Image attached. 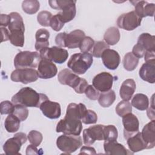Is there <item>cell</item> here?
<instances>
[{
  "label": "cell",
  "mask_w": 155,
  "mask_h": 155,
  "mask_svg": "<svg viewBox=\"0 0 155 155\" xmlns=\"http://www.w3.org/2000/svg\"><path fill=\"white\" fill-rule=\"evenodd\" d=\"M122 124L124 125V136L125 139H128L139 131V120L131 113L122 117Z\"/></svg>",
  "instance_id": "13"
},
{
  "label": "cell",
  "mask_w": 155,
  "mask_h": 155,
  "mask_svg": "<svg viewBox=\"0 0 155 155\" xmlns=\"http://www.w3.org/2000/svg\"><path fill=\"white\" fill-rule=\"evenodd\" d=\"M48 97L43 93H39L30 87L21 88L12 97V102L14 105H21L26 107L39 108L41 104Z\"/></svg>",
  "instance_id": "2"
},
{
  "label": "cell",
  "mask_w": 155,
  "mask_h": 155,
  "mask_svg": "<svg viewBox=\"0 0 155 155\" xmlns=\"http://www.w3.org/2000/svg\"><path fill=\"white\" fill-rule=\"evenodd\" d=\"M40 7V4L36 0H25L22 3V8L23 11L28 14L33 15L36 13Z\"/></svg>",
  "instance_id": "34"
},
{
  "label": "cell",
  "mask_w": 155,
  "mask_h": 155,
  "mask_svg": "<svg viewBox=\"0 0 155 155\" xmlns=\"http://www.w3.org/2000/svg\"><path fill=\"white\" fill-rule=\"evenodd\" d=\"M104 125L97 124L90 127L83 131V140L85 145L89 146L96 140H104Z\"/></svg>",
  "instance_id": "12"
},
{
  "label": "cell",
  "mask_w": 155,
  "mask_h": 155,
  "mask_svg": "<svg viewBox=\"0 0 155 155\" xmlns=\"http://www.w3.org/2000/svg\"><path fill=\"white\" fill-rule=\"evenodd\" d=\"M154 94L152 96V98H151V104L150 106L149 107L147 108V116L148 117V118L150 119H151V120H154L155 118V114H154Z\"/></svg>",
  "instance_id": "47"
},
{
  "label": "cell",
  "mask_w": 155,
  "mask_h": 155,
  "mask_svg": "<svg viewBox=\"0 0 155 155\" xmlns=\"http://www.w3.org/2000/svg\"><path fill=\"white\" fill-rule=\"evenodd\" d=\"M110 48V45H108L105 42L100 41L94 42V46L92 48V56L95 58H100L103 53V51Z\"/></svg>",
  "instance_id": "37"
},
{
  "label": "cell",
  "mask_w": 155,
  "mask_h": 155,
  "mask_svg": "<svg viewBox=\"0 0 155 155\" xmlns=\"http://www.w3.org/2000/svg\"><path fill=\"white\" fill-rule=\"evenodd\" d=\"M141 134L143 139L147 144V149H151L155 146V121H150L143 128Z\"/></svg>",
  "instance_id": "21"
},
{
  "label": "cell",
  "mask_w": 155,
  "mask_h": 155,
  "mask_svg": "<svg viewBox=\"0 0 155 155\" xmlns=\"http://www.w3.org/2000/svg\"><path fill=\"white\" fill-rule=\"evenodd\" d=\"M1 33H2L1 42L7 41L9 40V35H10L9 30L4 27H1Z\"/></svg>",
  "instance_id": "52"
},
{
  "label": "cell",
  "mask_w": 155,
  "mask_h": 155,
  "mask_svg": "<svg viewBox=\"0 0 155 155\" xmlns=\"http://www.w3.org/2000/svg\"><path fill=\"white\" fill-rule=\"evenodd\" d=\"M64 25V23L60 19L57 14L53 16L50 22V26L53 30L56 31H59L62 28Z\"/></svg>",
  "instance_id": "44"
},
{
  "label": "cell",
  "mask_w": 155,
  "mask_h": 155,
  "mask_svg": "<svg viewBox=\"0 0 155 155\" xmlns=\"http://www.w3.org/2000/svg\"><path fill=\"white\" fill-rule=\"evenodd\" d=\"M131 104L136 109L144 111L148 107L149 100L147 95L142 93H137L133 96Z\"/></svg>",
  "instance_id": "28"
},
{
  "label": "cell",
  "mask_w": 155,
  "mask_h": 155,
  "mask_svg": "<svg viewBox=\"0 0 155 155\" xmlns=\"http://www.w3.org/2000/svg\"><path fill=\"white\" fill-rule=\"evenodd\" d=\"M104 149L105 154H114V155H127L128 154H133V153L128 152L124 146L117 142L113 141H105L104 143Z\"/></svg>",
  "instance_id": "22"
},
{
  "label": "cell",
  "mask_w": 155,
  "mask_h": 155,
  "mask_svg": "<svg viewBox=\"0 0 155 155\" xmlns=\"http://www.w3.org/2000/svg\"><path fill=\"white\" fill-rule=\"evenodd\" d=\"M86 96L90 100H97L99 96V91L96 90L92 85H88L85 90Z\"/></svg>",
  "instance_id": "45"
},
{
  "label": "cell",
  "mask_w": 155,
  "mask_h": 155,
  "mask_svg": "<svg viewBox=\"0 0 155 155\" xmlns=\"http://www.w3.org/2000/svg\"><path fill=\"white\" fill-rule=\"evenodd\" d=\"M37 147L33 145H29L26 148V154H39L40 153L39 152L38 150L36 148Z\"/></svg>",
  "instance_id": "51"
},
{
  "label": "cell",
  "mask_w": 155,
  "mask_h": 155,
  "mask_svg": "<svg viewBox=\"0 0 155 155\" xmlns=\"http://www.w3.org/2000/svg\"><path fill=\"white\" fill-rule=\"evenodd\" d=\"M98 102L100 105L104 108L109 107L114 102L116 99V94L114 90H110L107 91L101 92L98 97Z\"/></svg>",
  "instance_id": "30"
},
{
  "label": "cell",
  "mask_w": 155,
  "mask_h": 155,
  "mask_svg": "<svg viewBox=\"0 0 155 155\" xmlns=\"http://www.w3.org/2000/svg\"><path fill=\"white\" fill-rule=\"evenodd\" d=\"M9 40L12 45L22 47L24 44V30H15L10 31Z\"/></svg>",
  "instance_id": "32"
},
{
  "label": "cell",
  "mask_w": 155,
  "mask_h": 155,
  "mask_svg": "<svg viewBox=\"0 0 155 155\" xmlns=\"http://www.w3.org/2000/svg\"><path fill=\"white\" fill-rule=\"evenodd\" d=\"M139 63V59L131 52L126 53L123 58V65L124 68L129 71H133Z\"/></svg>",
  "instance_id": "33"
},
{
  "label": "cell",
  "mask_w": 155,
  "mask_h": 155,
  "mask_svg": "<svg viewBox=\"0 0 155 155\" xmlns=\"http://www.w3.org/2000/svg\"><path fill=\"white\" fill-rule=\"evenodd\" d=\"M104 134L105 141L116 140L118 136V132L116 127L113 125H104Z\"/></svg>",
  "instance_id": "35"
},
{
  "label": "cell",
  "mask_w": 155,
  "mask_h": 155,
  "mask_svg": "<svg viewBox=\"0 0 155 155\" xmlns=\"http://www.w3.org/2000/svg\"><path fill=\"white\" fill-rule=\"evenodd\" d=\"M15 105L9 101H5L1 102L0 111L1 114H12L14 110Z\"/></svg>",
  "instance_id": "43"
},
{
  "label": "cell",
  "mask_w": 155,
  "mask_h": 155,
  "mask_svg": "<svg viewBox=\"0 0 155 155\" xmlns=\"http://www.w3.org/2000/svg\"><path fill=\"white\" fill-rule=\"evenodd\" d=\"M141 21L142 18H139L134 11H131L119 16L117 19V25L120 28L131 31L140 26Z\"/></svg>",
  "instance_id": "10"
},
{
  "label": "cell",
  "mask_w": 155,
  "mask_h": 155,
  "mask_svg": "<svg viewBox=\"0 0 155 155\" xmlns=\"http://www.w3.org/2000/svg\"><path fill=\"white\" fill-rule=\"evenodd\" d=\"M50 37L49 31L45 28L39 29L35 35L36 43L35 49L37 51H40L42 48L48 47L49 45L48 39Z\"/></svg>",
  "instance_id": "25"
},
{
  "label": "cell",
  "mask_w": 155,
  "mask_h": 155,
  "mask_svg": "<svg viewBox=\"0 0 155 155\" xmlns=\"http://www.w3.org/2000/svg\"><path fill=\"white\" fill-rule=\"evenodd\" d=\"M28 137L25 133L19 132L6 140L3 145V150L6 154H19L21 146L25 143Z\"/></svg>",
  "instance_id": "11"
},
{
  "label": "cell",
  "mask_w": 155,
  "mask_h": 155,
  "mask_svg": "<svg viewBox=\"0 0 155 155\" xmlns=\"http://www.w3.org/2000/svg\"><path fill=\"white\" fill-rule=\"evenodd\" d=\"M96 154V152L93 147L88 146H84L81 148L79 154Z\"/></svg>",
  "instance_id": "50"
},
{
  "label": "cell",
  "mask_w": 155,
  "mask_h": 155,
  "mask_svg": "<svg viewBox=\"0 0 155 155\" xmlns=\"http://www.w3.org/2000/svg\"><path fill=\"white\" fill-rule=\"evenodd\" d=\"M65 35H66L65 32H62V33H58L56 36L55 42L60 47H64V41H65Z\"/></svg>",
  "instance_id": "48"
},
{
  "label": "cell",
  "mask_w": 155,
  "mask_h": 155,
  "mask_svg": "<svg viewBox=\"0 0 155 155\" xmlns=\"http://www.w3.org/2000/svg\"><path fill=\"white\" fill-rule=\"evenodd\" d=\"M58 79L61 84L71 87L79 94L84 93L88 85L87 81L85 79L79 77L76 73L68 68L60 71Z\"/></svg>",
  "instance_id": "3"
},
{
  "label": "cell",
  "mask_w": 155,
  "mask_h": 155,
  "mask_svg": "<svg viewBox=\"0 0 155 155\" xmlns=\"http://www.w3.org/2000/svg\"><path fill=\"white\" fill-rule=\"evenodd\" d=\"M145 50L144 49V48L139 44L137 43L133 48L132 50V53L138 59L139 58H142V57L144 56L145 54Z\"/></svg>",
  "instance_id": "46"
},
{
  "label": "cell",
  "mask_w": 155,
  "mask_h": 155,
  "mask_svg": "<svg viewBox=\"0 0 155 155\" xmlns=\"http://www.w3.org/2000/svg\"><path fill=\"white\" fill-rule=\"evenodd\" d=\"M120 38V31L119 29L115 27L108 28L104 35L105 42L109 45H114L116 44L119 41Z\"/></svg>",
  "instance_id": "27"
},
{
  "label": "cell",
  "mask_w": 155,
  "mask_h": 155,
  "mask_svg": "<svg viewBox=\"0 0 155 155\" xmlns=\"http://www.w3.org/2000/svg\"><path fill=\"white\" fill-rule=\"evenodd\" d=\"M145 61H148L155 59V51H146L144 55Z\"/></svg>",
  "instance_id": "53"
},
{
  "label": "cell",
  "mask_w": 155,
  "mask_h": 155,
  "mask_svg": "<svg viewBox=\"0 0 155 155\" xmlns=\"http://www.w3.org/2000/svg\"><path fill=\"white\" fill-rule=\"evenodd\" d=\"M76 1L73 0H52L48 1L50 6L59 10L57 13L60 19L65 24L73 20L76 16Z\"/></svg>",
  "instance_id": "4"
},
{
  "label": "cell",
  "mask_w": 155,
  "mask_h": 155,
  "mask_svg": "<svg viewBox=\"0 0 155 155\" xmlns=\"http://www.w3.org/2000/svg\"><path fill=\"white\" fill-rule=\"evenodd\" d=\"M132 111V105L127 101H122L116 107V112L120 117H123Z\"/></svg>",
  "instance_id": "36"
},
{
  "label": "cell",
  "mask_w": 155,
  "mask_h": 155,
  "mask_svg": "<svg viewBox=\"0 0 155 155\" xmlns=\"http://www.w3.org/2000/svg\"><path fill=\"white\" fill-rule=\"evenodd\" d=\"M41 59L39 53L36 51H20L14 58V65L16 68H35Z\"/></svg>",
  "instance_id": "6"
},
{
  "label": "cell",
  "mask_w": 155,
  "mask_h": 155,
  "mask_svg": "<svg viewBox=\"0 0 155 155\" xmlns=\"http://www.w3.org/2000/svg\"><path fill=\"white\" fill-rule=\"evenodd\" d=\"M101 58L105 67L111 70H116L120 62V58L118 52L110 48L103 51Z\"/></svg>",
  "instance_id": "17"
},
{
  "label": "cell",
  "mask_w": 155,
  "mask_h": 155,
  "mask_svg": "<svg viewBox=\"0 0 155 155\" xmlns=\"http://www.w3.org/2000/svg\"><path fill=\"white\" fill-rule=\"evenodd\" d=\"M87 110L85 105L83 104H70L67 108L64 118L61 119L57 124L56 132L79 136L82 129L81 118Z\"/></svg>",
  "instance_id": "1"
},
{
  "label": "cell",
  "mask_w": 155,
  "mask_h": 155,
  "mask_svg": "<svg viewBox=\"0 0 155 155\" xmlns=\"http://www.w3.org/2000/svg\"><path fill=\"white\" fill-rule=\"evenodd\" d=\"M82 145V138L80 136L65 134L57 138V147L65 154H71L76 151Z\"/></svg>",
  "instance_id": "7"
},
{
  "label": "cell",
  "mask_w": 155,
  "mask_h": 155,
  "mask_svg": "<svg viewBox=\"0 0 155 155\" xmlns=\"http://www.w3.org/2000/svg\"><path fill=\"white\" fill-rule=\"evenodd\" d=\"M21 121H24L26 120L28 116V110L26 107L21 105H15V108L13 113Z\"/></svg>",
  "instance_id": "39"
},
{
  "label": "cell",
  "mask_w": 155,
  "mask_h": 155,
  "mask_svg": "<svg viewBox=\"0 0 155 155\" xmlns=\"http://www.w3.org/2000/svg\"><path fill=\"white\" fill-rule=\"evenodd\" d=\"M134 6V12L140 18L147 16H154L155 5L145 1H130Z\"/></svg>",
  "instance_id": "18"
},
{
  "label": "cell",
  "mask_w": 155,
  "mask_h": 155,
  "mask_svg": "<svg viewBox=\"0 0 155 155\" xmlns=\"http://www.w3.org/2000/svg\"><path fill=\"white\" fill-rule=\"evenodd\" d=\"M85 36V33L79 29L73 30L69 33H66L64 47H67L68 48H76L79 47L81 41Z\"/></svg>",
  "instance_id": "20"
},
{
  "label": "cell",
  "mask_w": 155,
  "mask_h": 155,
  "mask_svg": "<svg viewBox=\"0 0 155 155\" xmlns=\"http://www.w3.org/2000/svg\"><path fill=\"white\" fill-rule=\"evenodd\" d=\"M41 59H47L58 64H62L66 61L68 56L67 50L60 47L53 46L51 48L45 47L39 51Z\"/></svg>",
  "instance_id": "8"
},
{
  "label": "cell",
  "mask_w": 155,
  "mask_h": 155,
  "mask_svg": "<svg viewBox=\"0 0 155 155\" xmlns=\"http://www.w3.org/2000/svg\"><path fill=\"white\" fill-rule=\"evenodd\" d=\"M94 41L89 36H85L81 41L79 48L81 53H88L93 48Z\"/></svg>",
  "instance_id": "40"
},
{
  "label": "cell",
  "mask_w": 155,
  "mask_h": 155,
  "mask_svg": "<svg viewBox=\"0 0 155 155\" xmlns=\"http://www.w3.org/2000/svg\"><path fill=\"white\" fill-rule=\"evenodd\" d=\"M38 71L35 68H16L12 73L10 79L13 82L27 84L38 79Z\"/></svg>",
  "instance_id": "9"
},
{
  "label": "cell",
  "mask_w": 155,
  "mask_h": 155,
  "mask_svg": "<svg viewBox=\"0 0 155 155\" xmlns=\"http://www.w3.org/2000/svg\"><path fill=\"white\" fill-rule=\"evenodd\" d=\"M93 56L89 53H77L71 56L67 66L73 72L78 74H84L91 66Z\"/></svg>",
  "instance_id": "5"
},
{
  "label": "cell",
  "mask_w": 155,
  "mask_h": 155,
  "mask_svg": "<svg viewBox=\"0 0 155 155\" xmlns=\"http://www.w3.org/2000/svg\"><path fill=\"white\" fill-rule=\"evenodd\" d=\"M52 17L53 15L50 12L44 10L38 13L37 16V21L41 25L48 27L50 26V22Z\"/></svg>",
  "instance_id": "38"
},
{
  "label": "cell",
  "mask_w": 155,
  "mask_h": 155,
  "mask_svg": "<svg viewBox=\"0 0 155 155\" xmlns=\"http://www.w3.org/2000/svg\"><path fill=\"white\" fill-rule=\"evenodd\" d=\"M114 81V77L108 72H101L96 75L92 81L93 86L101 92L111 90Z\"/></svg>",
  "instance_id": "14"
},
{
  "label": "cell",
  "mask_w": 155,
  "mask_h": 155,
  "mask_svg": "<svg viewBox=\"0 0 155 155\" xmlns=\"http://www.w3.org/2000/svg\"><path fill=\"white\" fill-rule=\"evenodd\" d=\"M136 88V82L132 79L125 80L120 88L119 94L123 101H128L132 97Z\"/></svg>",
  "instance_id": "24"
},
{
  "label": "cell",
  "mask_w": 155,
  "mask_h": 155,
  "mask_svg": "<svg viewBox=\"0 0 155 155\" xmlns=\"http://www.w3.org/2000/svg\"><path fill=\"white\" fill-rule=\"evenodd\" d=\"M127 140L129 149L132 153H136L147 149V144L143 139L141 133L139 131Z\"/></svg>",
  "instance_id": "23"
},
{
  "label": "cell",
  "mask_w": 155,
  "mask_h": 155,
  "mask_svg": "<svg viewBox=\"0 0 155 155\" xmlns=\"http://www.w3.org/2000/svg\"><path fill=\"white\" fill-rule=\"evenodd\" d=\"M9 15L10 16V22L8 25L9 31L15 30H22L25 31L24 23L20 14L18 12H12Z\"/></svg>",
  "instance_id": "29"
},
{
  "label": "cell",
  "mask_w": 155,
  "mask_h": 155,
  "mask_svg": "<svg viewBox=\"0 0 155 155\" xmlns=\"http://www.w3.org/2000/svg\"><path fill=\"white\" fill-rule=\"evenodd\" d=\"M97 114L93 110H87L81 118V122L85 124H93L97 122Z\"/></svg>",
  "instance_id": "42"
},
{
  "label": "cell",
  "mask_w": 155,
  "mask_h": 155,
  "mask_svg": "<svg viewBox=\"0 0 155 155\" xmlns=\"http://www.w3.org/2000/svg\"><path fill=\"white\" fill-rule=\"evenodd\" d=\"M137 43L140 44L146 51H155V36L148 33L140 34L137 39Z\"/></svg>",
  "instance_id": "26"
},
{
  "label": "cell",
  "mask_w": 155,
  "mask_h": 155,
  "mask_svg": "<svg viewBox=\"0 0 155 155\" xmlns=\"http://www.w3.org/2000/svg\"><path fill=\"white\" fill-rule=\"evenodd\" d=\"M37 71L39 78L44 79L52 78L58 73L56 65L52 61L47 59H41Z\"/></svg>",
  "instance_id": "15"
},
{
  "label": "cell",
  "mask_w": 155,
  "mask_h": 155,
  "mask_svg": "<svg viewBox=\"0 0 155 155\" xmlns=\"http://www.w3.org/2000/svg\"><path fill=\"white\" fill-rule=\"evenodd\" d=\"M29 142L33 145L38 147L42 142L43 137L42 134L36 130L30 131L27 136Z\"/></svg>",
  "instance_id": "41"
},
{
  "label": "cell",
  "mask_w": 155,
  "mask_h": 155,
  "mask_svg": "<svg viewBox=\"0 0 155 155\" xmlns=\"http://www.w3.org/2000/svg\"><path fill=\"white\" fill-rule=\"evenodd\" d=\"M140 78L149 83L155 82V59L146 61L139 71Z\"/></svg>",
  "instance_id": "19"
},
{
  "label": "cell",
  "mask_w": 155,
  "mask_h": 155,
  "mask_svg": "<svg viewBox=\"0 0 155 155\" xmlns=\"http://www.w3.org/2000/svg\"><path fill=\"white\" fill-rule=\"evenodd\" d=\"M39 108L42 114L49 119H55L61 116V105L58 102L47 99L41 104Z\"/></svg>",
  "instance_id": "16"
},
{
  "label": "cell",
  "mask_w": 155,
  "mask_h": 155,
  "mask_svg": "<svg viewBox=\"0 0 155 155\" xmlns=\"http://www.w3.org/2000/svg\"><path fill=\"white\" fill-rule=\"evenodd\" d=\"M10 22V16L9 15L1 14L0 16V25L5 27L8 26Z\"/></svg>",
  "instance_id": "49"
},
{
  "label": "cell",
  "mask_w": 155,
  "mask_h": 155,
  "mask_svg": "<svg viewBox=\"0 0 155 155\" xmlns=\"http://www.w3.org/2000/svg\"><path fill=\"white\" fill-rule=\"evenodd\" d=\"M21 120L13 114H9L4 122V127L8 133L16 132L20 127Z\"/></svg>",
  "instance_id": "31"
}]
</instances>
